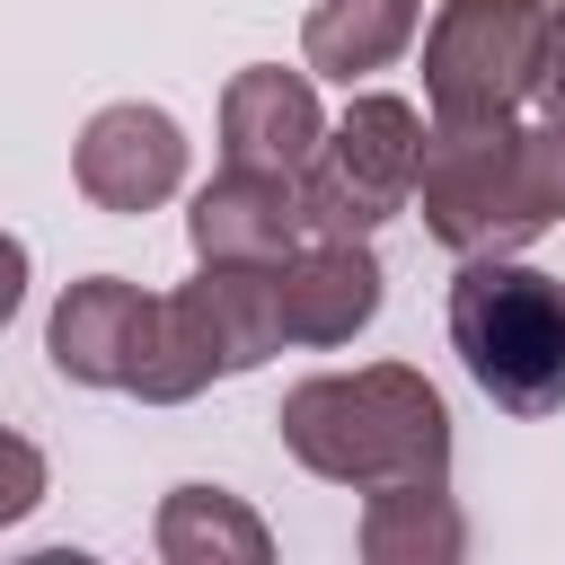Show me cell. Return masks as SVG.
I'll return each mask as SVG.
<instances>
[{
    "label": "cell",
    "instance_id": "cell-3",
    "mask_svg": "<svg viewBox=\"0 0 565 565\" xmlns=\"http://www.w3.org/2000/svg\"><path fill=\"white\" fill-rule=\"evenodd\" d=\"M450 344L503 415L565 406V282L512 256H468L450 282Z\"/></svg>",
    "mask_w": 565,
    "mask_h": 565
},
{
    "label": "cell",
    "instance_id": "cell-17",
    "mask_svg": "<svg viewBox=\"0 0 565 565\" xmlns=\"http://www.w3.org/2000/svg\"><path fill=\"white\" fill-rule=\"evenodd\" d=\"M18 300H26V247L0 230V327L18 318Z\"/></svg>",
    "mask_w": 565,
    "mask_h": 565
},
{
    "label": "cell",
    "instance_id": "cell-16",
    "mask_svg": "<svg viewBox=\"0 0 565 565\" xmlns=\"http://www.w3.org/2000/svg\"><path fill=\"white\" fill-rule=\"evenodd\" d=\"M539 97L565 115V0L547 9V71H539Z\"/></svg>",
    "mask_w": 565,
    "mask_h": 565
},
{
    "label": "cell",
    "instance_id": "cell-10",
    "mask_svg": "<svg viewBox=\"0 0 565 565\" xmlns=\"http://www.w3.org/2000/svg\"><path fill=\"white\" fill-rule=\"evenodd\" d=\"M318 141H327V115H318V88H309L300 71L256 62V71L230 79V97H221V159L300 177Z\"/></svg>",
    "mask_w": 565,
    "mask_h": 565
},
{
    "label": "cell",
    "instance_id": "cell-6",
    "mask_svg": "<svg viewBox=\"0 0 565 565\" xmlns=\"http://www.w3.org/2000/svg\"><path fill=\"white\" fill-rule=\"evenodd\" d=\"M424 132L433 124L406 97H353L300 168V230L309 238H371L388 212H406L415 168H424Z\"/></svg>",
    "mask_w": 565,
    "mask_h": 565
},
{
    "label": "cell",
    "instance_id": "cell-14",
    "mask_svg": "<svg viewBox=\"0 0 565 565\" xmlns=\"http://www.w3.org/2000/svg\"><path fill=\"white\" fill-rule=\"evenodd\" d=\"M159 556H168V565H203V556L265 565L274 539H265V521H256L238 494H221V486H177V494L159 503Z\"/></svg>",
    "mask_w": 565,
    "mask_h": 565
},
{
    "label": "cell",
    "instance_id": "cell-13",
    "mask_svg": "<svg viewBox=\"0 0 565 565\" xmlns=\"http://www.w3.org/2000/svg\"><path fill=\"white\" fill-rule=\"evenodd\" d=\"M468 547V521L450 512L441 477L433 486H380L362 503V556L371 565H424V556H459Z\"/></svg>",
    "mask_w": 565,
    "mask_h": 565
},
{
    "label": "cell",
    "instance_id": "cell-9",
    "mask_svg": "<svg viewBox=\"0 0 565 565\" xmlns=\"http://www.w3.org/2000/svg\"><path fill=\"white\" fill-rule=\"evenodd\" d=\"M274 309H282V344H344L380 309V256L362 238H300L274 265Z\"/></svg>",
    "mask_w": 565,
    "mask_h": 565
},
{
    "label": "cell",
    "instance_id": "cell-4",
    "mask_svg": "<svg viewBox=\"0 0 565 565\" xmlns=\"http://www.w3.org/2000/svg\"><path fill=\"white\" fill-rule=\"evenodd\" d=\"M282 353V309H274V265H203L185 291H150L141 353H132V397L177 406L230 371H256Z\"/></svg>",
    "mask_w": 565,
    "mask_h": 565
},
{
    "label": "cell",
    "instance_id": "cell-11",
    "mask_svg": "<svg viewBox=\"0 0 565 565\" xmlns=\"http://www.w3.org/2000/svg\"><path fill=\"white\" fill-rule=\"evenodd\" d=\"M141 318H150V291L141 282H115V274H88L62 291L53 327H44V353L62 380L79 388H124L132 380V353H141Z\"/></svg>",
    "mask_w": 565,
    "mask_h": 565
},
{
    "label": "cell",
    "instance_id": "cell-8",
    "mask_svg": "<svg viewBox=\"0 0 565 565\" xmlns=\"http://www.w3.org/2000/svg\"><path fill=\"white\" fill-rule=\"evenodd\" d=\"M194 256L203 265H282L309 230H300V177L282 168H238L221 159V177L194 194Z\"/></svg>",
    "mask_w": 565,
    "mask_h": 565
},
{
    "label": "cell",
    "instance_id": "cell-2",
    "mask_svg": "<svg viewBox=\"0 0 565 565\" xmlns=\"http://www.w3.org/2000/svg\"><path fill=\"white\" fill-rule=\"evenodd\" d=\"M415 203L450 256L530 247L547 221H565V115L556 124H468V132L433 124Z\"/></svg>",
    "mask_w": 565,
    "mask_h": 565
},
{
    "label": "cell",
    "instance_id": "cell-15",
    "mask_svg": "<svg viewBox=\"0 0 565 565\" xmlns=\"http://www.w3.org/2000/svg\"><path fill=\"white\" fill-rule=\"evenodd\" d=\"M35 503H44V450H35V441H18V433L0 424V530H9V521H26Z\"/></svg>",
    "mask_w": 565,
    "mask_h": 565
},
{
    "label": "cell",
    "instance_id": "cell-12",
    "mask_svg": "<svg viewBox=\"0 0 565 565\" xmlns=\"http://www.w3.org/2000/svg\"><path fill=\"white\" fill-rule=\"evenodd\" d=\"M415 26H424V0H318L300 26V53L327 79H362V71L397 62L415 44Z\"/></svg>",
    "mask_w": 565,
    "mask_h": 565
},
{
    "label": "cell",
    "instance_id": "cell-1",
    "mask_svg": "<svg viewBox=\"0 0 565 565\" xmlns=\"http://www.w3.org/2000/svg\"><path fill=\"white\" fill-rule=\"evenodd\" d=\"M282 441L300 468L380 494V486H433L450 477V406L433 397L424 371L371 362V371H327L282 397Z\"/></svg>",
    "mask_w": 565,
    "mask_h": 565
},
{
    "label": "cell",
    "instance_id": "cell-5",
    "mask_svg": "<svg viewBox=\"0 0 565 565\" xmlns=\"http://www.w3.org/2000/svg\"><path fill=\"white\" fill-rule=\"evenodd\" d=\"M547 71V0H441L424 35V97L441 132L512 124Z\"/></svg>",
    "mask_w": 565,
    "mask_h": 565
},
{
    "label": "cell",
    "instance_id": "cell-7",
    "mask_svg": "<svg viewBox=\"0 0 565 565\" xmlns=\"http://www.w3.org/2000/svg\"><path fill=\"white\" fill-rule=\"evenodd\" d=\"M71 177L97 212H150L185 185V132H177L168 106H141V97L97 106L79 150H71Z\"/></svg>",
    "mask_w": 565,
    "mask_h": 565
}]
</instances>
